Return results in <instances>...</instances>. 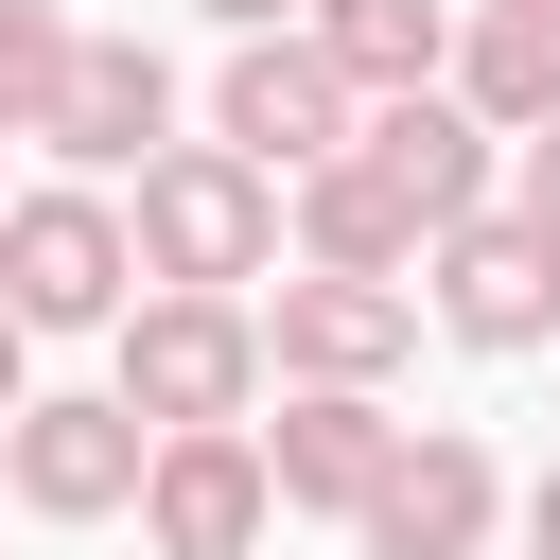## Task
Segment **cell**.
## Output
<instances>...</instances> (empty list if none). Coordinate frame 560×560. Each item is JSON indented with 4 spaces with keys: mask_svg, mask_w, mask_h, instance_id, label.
<instances>
[{
    "mask_svg": "<svg viewBox=\"0 0 560 560\" xmlns=\"http://www.w3.org/2000/svg\"><path fill=\"white\" fill-rule=\"evenodd\" d=\"M192 18H228V35H298L315 0H192Z\"/></svg>",
    "mask_w": 560,
    "mask_h": 560,
    "instance_id": "d6986e66",
    "label": "cell"
},
{
    "mask_svg": "<svg viewBox=\"0 0 560 560\" xmlns=\"http://www.w3.org/2000/svg\"><path fill=\"white\" fill-rule=\"evenodd\" d=\"M455 105H472L490 140H542V122H560V35L472 0V18H455Z\"/></svg>",
    "mask_w": 560,
    "mask_h": 560,
    "instance_id": "9a60e30c",
    "label": "cell"
},
{
    "mask_svg": "<svg viewBox=\"0 0 560 560\" xmlns=\"http://www.w3.org/2000/svg\"><path fill=\"white\" fill-rule=\"evenodd\" d=\"M508 210H525V228L560 245V122H542V140H508Z\"/></svg>",
    "mask_w": 560,
    "mask_h": 560,
    "instance_id": "e0dca14e",
    "label": "cell"
},
{
    "mask_svg": "<svg viewBox=\"0 0 560 560\" xmlns=\"http://www.w3.org/2000/svg\"><path fill=\"white\" fill-rule=\"evenodd\" d=\"M140 472H158V420H140L122 385H35V402L0 420V490H18L35 525H122Z\"/></svg>",
    "mask_w": 560,
    "mask_h": 560,
    "instance_id": "277c9868",
    "label": "cell"
},
{
    "mask_svg": "<svg viewBox=\"0 0 560 560\" xmlns=\"http://www.w3.org/2000/svg\"><path fill=\"white\" fill-rule=\"evenodd\" d=\"M18 402H35V332L0 315V420H18Z\"/></svg>",
    "mask_w": 560,
    "mask_h": 560,
    "instance_id": "ffe728a7",
    "label": "cell"
},
{
    "mask_svg": "<svg viewBox=\"0 0 560 560\" xmlns=\"http://www.w3.org/2000/svg\"><path fill=\"white\" fill-rule=\"evenodd\" d=\"M70 52H88V18H70V0H0V140H52Z\"/></svg>",
    "mask_w": 560,
    "mask_h": 560,
    "instance_id": "2e32d148",
    "label": "cell"
},
{
    "mask_svg": "<svg viewBox=\"0 0 560 560\" xmlns=\"http://www.w3.org/2000/svg\"><path fill=\"white\" fill-rule=\"evenodd\" d=\"M385 455H402L385 385H280V420H262V472H280V508H332V525L385 490Z\"/></svg>",
    "mask_w": 560,
    "mask_h": 560,
    "instance_id": "7c38bea8",
    "label": "cell"
},
{
    "mask_svg": "<svg viewBox=\"0 0 560 560\" xmlns=\"http://www.w3.org/2000/svg\"><path fill=\"white\" fill-rule=\"evenodd\" d=\"M508 525H525V560H560V455L525 472V508H508Z\"/></svg>",
    "mask_w": 560,
    "mask_h": 560,
    "instance_id": "ac0fdd59",
    "label": "cell"
},
{
    "mask_svg": "<svg viewBox=\"0 0 560 560\" xmlns=\"http://www.w3.org/2000/svg\"><path fill=\"white\" fill-rule=\"evenodd\" d=\"M420 315L455 332V350H542L560 332V245L525 228V210H472V228H438V262H420Z\"/></svg>",
    "mask_w": 560,
    "mask_h": 560,
    "instance_id": "ba28073f",
    "label": "cell"
},
{
    "mask_svg": "<svg viewBox=\"0 0 560 560\" xmlns=\"http://www.w3.org/2000/svg\"><path fill=\"white\" fill-rule=\"evenodd\" d=\"M490 18H542V35H560V0H490Z\"/></svg>",
    "mask_w": 560,
    "mask_h": 560,
    "instance_id": "44dd1931",
    "label": "cell"
},
{
    "mask_svg": "<svg viewBox=\"0 0 560 560\" xmlns=\"http://www.w3.org/2000/svg\"><path fill=\"white\" fill-rule=\"evenodd\" d=\"M210 140H228V158H262V175L298 192L315 158H350V140H368V105H350V70H332V52H315V18H298V35H228V70H210Z\"/></svg>",
    "mask_w": 560,
    "mask_h": 560,
    "instance_id": "8992f818",
    "label": "cell"
},
{
    "mask_svg": "<svg viewBox=\"0 0 560 560\" xmlns=\"http://www.w3.org/2000/svg\"><path fill=\"white\" fill-rule=\"evenodd\" d=\"M420 228H472V210H508V140L455 105V88H420V105H368V140H350Z\"/></svg>",
    "mask_w": 560,
    "mask_h": 560,
    "instance_id": "8fae6325",
    "label": "cell"
},
{
    "mask_svg": "<svg viewBox=\"0 0 560 560\" xmlns=\"http://www.w3.org/2000/svg\"><path fill=\"white\" fill-rule=\"evenodd\" d=\"M52 158H70L88 192H105V175H158V158H175V70H158V35H88V52H70Z\"/></svg>",
    "mask_w": 560,
    "mask_h": 560,
    "instance_id": "30bf717a",
    "label": "cell"
},
{
    "mask_svg": "<svg viewBox=\"0 0 560 560\" xmlns=\"http://www.w3.org/2000/svg\"><path fill=\"white\" fill-rule=\"evenodd\" d=\"M280 228H298V262H332V280H402V262H438V228H420L368 158H315V175L280 192Z\"/></svg>",
    "mask_w": 560,
    "mask_h": 560,
    "instance_id": "4fadbf2b",
    "label": "cell"
},
{
    "mask_svg": "<svg viewBox=\"0 0 560 560\" xmlns=\"http://www.w3.org/2000/svg\"><path fill=\"white\" fill-rule=\"evenodd\" d=\"M315 52L350 70V105H420L455 88V0H315Z\"/></svg>",
    "mask_w": 560,
    "mask_h": 560,
    "instance_id": "5bb4252c",
    "label": "cell"
},
{
    "mask_svg": "<svg viewBox=\"0 0 560 560\" xmlns=\"http://www.w3.org/2000/svg\"><path fill=\"white\" fill-rule=\"evenodd\" d=\"M262 368H280V385H402V368H420V280L280 262V298H262Z\"/></svg>",
    "mask_w": 560,
    "mask_h": 560,
    "instance_id": "52a82bcc",
    "label": "cell"
},
{
    "mask_svg": "<svg viewBox=\"0 0 560 560\" xmlns=\"http://www.w3.org/2000/svg\"><path fill=\"white\" fill-rule=\"evenodd\" d=\"M122 228H140V298H245V280H280V175L262 158H228V140H175L140 192H122Z\"/></svg>",
    "mask_w": 560,
    "mask_h": 560,
    "instance_id": "6da1fadb",
    "label": "cell"
},
{
    "mask_svg": "<svg viewBox=\"0 0 560 560\" xmlns=\"http://www.w3.org/2000/svg\"><path fill=\"white\" fill-rule=\"evenodd\" d=\"M262 525H280L262 420H228V438H158V472H140V542H158V560H262Z\"/></svg>",
    "mask_w": 560,
    "mask_h": 560,
    "instance_id": "9c48e42d",
    "label": "cell"
},
{
    "mask_svg": "<svg viewBox=\"0 0 560 560\" xmlns=\"http://www.w3.org/2000/svg\"><path fill=\"white\" fill-rule=\"evenodd\" d=\"M0 315H18V332H122V315H140V228H122V192H88V175L18 192V210H0Z\"/></svg>",
    "mask_w": 560,
    "mask_h": 560,
    "instance_id": "3957f363",
    "label": "cell"
},
{
    "mask_svg": "<svg viewBox=\"0 0 560 560\" xmlns=\"http://www.w3.org/2000/svg\"><path fill=\"white\" fill-rule=\"evenodd\" d=\"M508 455L472 438V420H402V455H385V490L350 508V542L368 560H508Z\"/></svg>",
    "mask_w": 560,
    "mask_h": 560,
    "instance_id": "5b68a950",
    "label": "cell"
},
{
    "mask_svg": "<svg viewBox=\"0 0 560 560\" xmlns=\"http://www.w3.org/2000/svg\"><path fill=\"white\" fill-rule=\"evenodd\" d=\"M0 210H18V192H0Z\"/></svg>",
    "mask_w": 560,
    "mask_h": 560,
    "instance_id": "7402d4cb",
    "label": "cell"
},
{
    "mask_svg": "<svg viewBox=\"0 0 560 560\" xmlns=\"http://www.w3.org/2000/svg\"><path fill=\"white\" fill-rule=\"evenodd\" d=\"M105 385L158 420V438H228V420H262V298H140L122 332H105Z\"/></svg>",
    "mask_w": 560,
    "mask_h": 560,
    "instance_id": "7a4b0ae2",
    "label": "cell"
}]
</instances>
